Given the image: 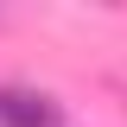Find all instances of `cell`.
Returning a JSON list of instances; mask_svg holds the SVG:
<instances>
[{"mask_svg": "<svg viewBox=\"0 0 127 127\" xmlns=\"http://www.w3.org/2000/svg\"><path fill=\"white\" fill-rule=\"evenodd\" d=\"M0 127H57V102L38 95V89L6 83V89H0Z\"/></svg>", "mask_w": 127, "mask_h": 127, "instance_id": "obj_1", "label": "cell"}]
</instances>
